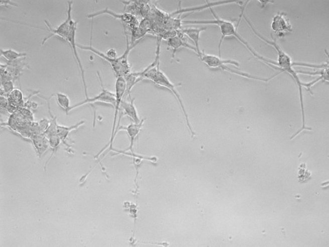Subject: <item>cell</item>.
<instances>
[{
  "label": "cell",
  "mask_w": 329,
  "mask_h": 247,
  "mask_svg": "<svg viewBox=\"0 0 329 247\" xmlns=\"http://www.w3.org/2000/svg\"><path fill=\"white\" fill-rule=\"evenodd\" d=\"M244 11L245 10H242V13L241 14V17L242 19H244L246 22L248 23L249 26L251 28L254 33H255L257 37L262 39V41L267 43V44L273 46L277 53V61L276 62L278 67L280 69L282 73L286 72L290 75L298 88L300 105L302 112V128L294 134V135L292 136V137L295 138L296 136H298L300 134V132H302L303 131L312 130L311 128L306 126L305 112H304L302 87H306V84L303 83V82L300 80V78L298 77L297 71L295 70L294 67L296 66H301L312 68H325L328 67V63L326 64H314L307 63H295L293 62L291 56L287 54V53L278 45L276 41L269 40V39L264 37L262 34H260L259 32L256 31L255 28H254L252 23L250 22L248 18L245 16Z\"/></svg>",
  "instance_id": "cell-1"
},
{
  "label": "cell",
  "mask_w": 329,
  "mask_h": 247,
  "mask_svg": "<svg viewBox=\"0 0 329 247\" xmlns=\"http://www.w3.org/2000/svg\"><path fill=\"white\" fill-rule=\"evenodd\" d=\"M210 11L211 14L214 18L213 20H189L182 21V24L184 25H214L219 27L221 37L220 39L219 44H218V53L219 56L221 57V46L224 41V39L227 37H234L238 39V41L241 42L243 45H244L247 49L252 53V54L256 57L257 59L261 60L264 63L267 64L271 68L275 69L277 67L276 62L270 59L264 58V56L260 55L257 53L255 49H254L249 43L247 42L244 38H243L241 35L238 33V27L235 26L234 23L231 21L225 20L221 19L217 14L214 12L213 7H211L209 9Z\"/></svg>",
  "instance_id": "cell-2"
},
{
  "label": "cell",
  "mask_w": 329,
  "mask_h": 247,
  "mask_svg": "<svg viewBox=\"0 0 329 247\" xmlns=\"http://www.w3.org/2000/svg\"><path fill=\"white\" fill-rule=\"evenodd\" d=\"M156 53V58L154 60V62L148 67H146L145 69L141 71L142 79L151 81L154 84L165 88L173 93V95L175 96L178 104L180 105L182 113L183 114L186 123H187L189 130L191 132L192 137L194 138L196 135V133L194 130H193L190 122H189L188 114L187 110H186L183 100H182L179 92L177 90V86L174 85L169 79V78L166 76V74L160 69L159 60L160 49L158 48H157Z\"/></svg>",
  "instance_id": "cell-3"
},
{
  "label": "cell",
  "mask_w": 329,
  "mask_h": 247,
  "mask_svg": "<svg viewBox=\"0 0 329 247\" xmlns=\"http://www.w3.org/2000/svg\"><path fill=\"white\" fill-rule=\"evenodd\" d=\"M76 45L78 48L83 50V51L91 52L99 56V58L105 60L112 67L117 78L126 77L131 73V66L128 61V57L132 50L134 48L133 46L127 44V48L123 55L119 57L117 56L116 50L114 49H110L106 53H104L93 47L92 45H90V46H84L77 43Z\"/></svg>",
  "instance_id": "cell-4"
},
{
  "label": "cell",
  "mask_w": 329,
  "mask_h": 247,
  "mask_svg": "<svg viewBox=\"0 0 329 247\" xmlns=\"http://www.w3.org/2000/svg\"><path fill=\"white\" fill-rule=\"evenodd\" d=\"M72 5L73 2H67V18L65 21L60 26L56 28H53L51 25L49 24L48 21L45 20L44 23L46 27L48 28V31L50 32V35L47 37L43 39L42 45H44L49 39H51L54 36L62 38L64 41H67L68 36H69L71 28L76 21H74L72 18Z\"/></svg>",
  "instance_id": "cell-5"
},
{
  "label": "cell",
  "mask_w": 329,
  "mask_h": 247,
  "mask_svg": "<svg viewBox=\"0 0 329 247\" xmlns=\"http://www.w3.org/2000/svg\"><path fill=\"white\" fill-rule=\"evenodd\" d=\"M127 91V83L124 77L117 78L115 84V94L116 96V104L114 106V122L112 128V135H111L110 141L106 148H103L101 152L105 151L108 149V151H112L113 148V142L117 134L116 127L118 116L120 112V106L122 101H123L125 93Z\"/></svg>",
  "instance_id": "cell-6"
},
{
  "label": "cell",
  "mask_w": 329,
  "mask_h": 247,
  "mask_svg": "<svg viewBox=\"0 0 329 247\" xmlns=\"http://www.w3.org/2000/svg\"><path fill=\"white\" fill-rule=\"evenodd\" d=\"M97 75L100 83H101V92H100L98 95L94 97V98H88V99H85L84 101L79 103H77L76 105L71 106L69 110V112H70L71 110L78 108V107L81 106L86 105H92V104L98 103L106 104V105H108L113 106L114 108V106H115L116 104V94L115 93L106 90V89L103 87L101 77V76H100V73L98 72V71H97Z\"/></svg>",
  "instance_id": "cell-7"
},
{
  "label": "cell",
  "mask_w": 329,
  "mask_h": 247,
  "mask_svg": "<svg viewBox=\"0 0 329 247\" xmlns=\"http://www.w3.org/2000/svg\"><path fill=\"white\" fill-rule=\"evenodd\" d=\"M271 27L274 34L280 38L292 32L291 24L285 13L279 12L273 17Z\"/></svg>",
  "instance_id": "cell-8"
},
{
  "label": "cell",
  "mask_w": 329,
  "mask_h": 247,
  "mask_svg": "<svg viewBox=\"0 0 329 247\" xmlns=\"http://www.w3.org/2000/svg\"><path fill=\"white\" fill-rule=\"evenodd\" d=\"M201 61L212 69H221L224 70L227 64H232L235 66H239V63L234 60L223 59L221 57L213 55L206 54L203 51H201L197 55Z\"/></svg>",
  "instance_id": "cell-9"
},
{
  "label": "cell",
  "mask_w": 329,
  "mask_h": 247,
  "mask_svg": "<svg viewBox=\"0 0 329 247\" xmlns=\"http://www.w3.org/2000/svg\"><path fill=\"white\" fill-rule=\"evenodd\" d=\"M77 28V22H76L73 25V27L71 28V30L70 32L69 35V36H68V37L67 38L66 42L69 43V44L70 46L71 49V51H72L73 54L74 56V58L75 59H76V61L77 63L78 68H79L80 73H81V76L82 78V81H83V84L84 95L85 98H86V99H88L89 97L88 95L86 82H85V79L84 70L83 65H82V63L81 62V60L79 58V56H78V53L77 51V47L76 45L77 43L76 42V39H76V33Z\"/></svg>",
  "instance_id": "cell-10"
},
{
  "label": "cell",
  "mask_w": 329,
  "mask_h": 247,
  "mask_svg": "<svg viewBox=\"0 0 329 247\" xmlns=\"http://www.w3.org/2000/svg\"><path fill=\"white\" fill-rule=\"evenodd\" d=\"M145 121V119H143L139 123H132L127 125V126H121L119 129H118L117 133L118 132L121 131H125L127 132L129 138H130V145L129 146V148L127 151H130L131 152H134L133 146L134 142L136 138H137L139 132H141L143 125L144 124Z\"/></svg>",
  "instance_id": "cell-11"
},
{
  "label": "cell",
  "mask_w": 329,
  "mask_h": 247,
  "mask_svg": "<svg viewBox=\"0 0 329 247\" xmlns=\"http://www.w3.org/2000/svg\"><path fill=\"white\" fill-rule=\"evenodd\" d=\"M128 99V101L123 100L121 103L120 108L123 110V114L130 118L133 123H139L141 120L139 117L137 107L135 105V99L132 98Z\"/></svg>",
  "instance_id": "cell-12"
},
{
  "label": "cell",
  "mask_w": 329,
  "mask_h": 247,
  "mask_svg": "<svg viewBox=\"0 0 329 247\" xmlns=\"http://www.w3.org/2000/svg\"><path fill=\"white\" fill-rule=\"evenodd\" d=\"M31 140L39 157H41L50 148L48 138L44 134L35 135Z\"/></svg>",
  "instance_id": "cell-13"
},
{
  "label": "cell",
  "mask_w": 329,
  "mask_h": 247,
  "mask_svg": "<svg viewBox=\"0 0 329 247\" xmlns=\"http://www.w3.org/2000/svg\"><path fill=\"white\" fill-rule=\"evenodd\" d=\"M103 14H107V15L116 18V19L123 21L124 23L134 24L135 22V17L132 16L131 14L128 13L118 14L107 8L101 11H99V12L96 13L89 14L87 16V18L88 19H93L96 17L103 15Z\"/></svg>",
  "instance_id": "cell-14"
},
{
  "label": "cell",
  "mask_w": 329,
  "mask_h": 247,
  "mask_svg": "<svg viewBox=\"0 0 329 247\" xmlns=\"http://www.w3.org/2000/svg\"><path fill=\"white\" fill-rule=\"evenodd\" d=\"M207 29V27H203L200 28H189L187 29L182 30V34H184L192 40L193 43L194 44V47L195 48V53L196 55L199 54L201 52V49L199 48V39L200 35H201V32L205 31Z\"/></svg>",
  "instance_id": "cell-15"
},
{
  "label": "cell",
  "mask_w": 329,
  "mask_h": 247,
  "mask_svg": "<svg viewBox=\"0 0 329 247\" xmlns=\"http://www.w3.org/2000/svg\"><path fill=\"white\" fill-rule=\"evenodd\" d=\"M167 45L169 48L172 49L173 58H174L177 50L179 48H185L190 49L194 52L195 51L194 46H192L188 44L187 42H185L180 36L176 35L173 37H170L168 39Z\"/></svg>",
  "instance_id": "cell-16"
},
{
  "label": "cell",
  "mask_w": 329,
  "mask_h": 247,
  "mask_svg": "<svg viewBox=\"0 0 329 247\" xmlns=\"http://www.w3.org/2000/svg\"><path fill=\"white\" fill-rule=\"evenodd\" d=\"M84 121H81L76 125H74L73 126L70 127L62 126V125H57V134L59 136L61 140H62V142H63L64 145H66L67 147L69 148V144H67V140L70 132L79 128L81 125H84Z\"/></svg>",
  "instance_id": "cell-17"
},
{
  "label": "cell",
  "mask_w": 329,
  "mask_h": 247,
  "mask_svg": "<svg viewBox=\"0 0 329 247\" xmlns=\"http://www.w3.org/2000/svg\"><path fill=\"white\" fill-rule=\"evenodd\" d=\"M1 56L2 58H5L7 62H14L16 61L23 58H26L27 56L26 52H19L12 49H1Z\"/></svg>",
  "instance_id": "cell-18"
},
{
  "label": "cell",
  "mask_w": 329,
  "mask_h": 247,
  "mask_svg": "<svg viewBox=\"0 0 329 247\" xmlns=\"http://www.w3.org/2000/svg\"><path fill=\"white\" fill-rule=\"evenodd\" d=\"M46 137L48 138L50 148L52 149V154L45 164L44 168L45 170H46V167H47L48 163L50 162V160H51L53 156L54 155L55 153L57 151H58L59 146L61 143H62V140H61V139L58 134H57V132H54V133L49 134L46 136Z\"/></svg>",
  "instance_id": "cell-19"
},
{
  "label": "cell",
  "mask_w": 329,
  "mask_h": 247,
  "mask_svg": "<svg viewBox=\"0 0 329 247\" xmlns=\"http://www.w3.org/2000/svg\"><path fill=\"white\" fill-rule=\"evenodd\" d=\"M53 96L56 97L57 103L60 108L63 110L66 114L69 113L71 107L69 97L64 93L60 92L56 93Z\"/></svg>",
  "instance_id": "cell-20"
},
{
  "label": "cell",
  "mask_w": 329,
  "mask_h": 247,
  "mask_svg": "<svg viewBox=\"0 0 329 247\" xmlns=\"http://www.w3.org/2000/svg\"><path fill=\"white\" fill-rule=\"evenodd\" d=\"M3 92H5L6 94H11L14 91L13 82L11 80L2 81Z\"/></svg>",
  "instance_id": "cell-21"
},
{
  "label": "cell",
  "mask_w": 329,
  "mask_h": 247,
  "mask_svg": "<svg viewBox=\"0 0 329 247\" xmlns=\"http://www.w3.org/2000/svg\"><path fill=\"white\" fill-rule=\"evenodd\" d=\"M0 2H1V6L2 7H17L16 4L11 1H1Z\"/></svg>",
  "instance_id": "cell-22"
}]
</instances>
